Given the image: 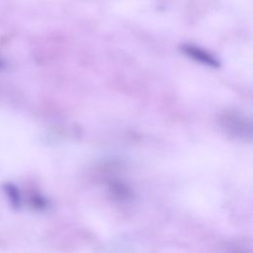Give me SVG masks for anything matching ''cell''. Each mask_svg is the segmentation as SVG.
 <instances>
[{
    "label": "cell",
    "instance_id": "cell-1",
    "mask_svg": "<svg viewBox=\"0 0 253 253\" xmlns=\"http://www.w3.org/2000/svg\"><path fill=\"white\" fill-rule=\"evenodd\" d=\"M0 65H1V62H0Z\"/></svg>",
    "mask_w": 253,
    "mask_h": 253
}]
</instances>
